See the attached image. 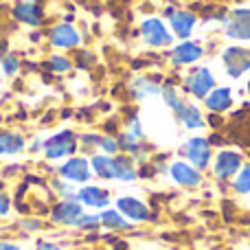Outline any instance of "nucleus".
<instances>
[{"label": "nucleus", "instance_id": "obj_5", "mask_svg": "<svg viewBox=\"0 0 250 250\" xmlns=\"http://www.w3.org/2000/svg\"><path fill=\"white\" fill-rule=\"evenodd\" d=\"M185 156L189 158V163L193 165L195 169H204L208 163H211V147H208V143L200 136L189 138V143L185 145Z\"/></svg>", "mask_w": 250, "mask_h": 250}, {"label": "nucleus", "instance_id": "obj_22", "mask_svg": "<svg viewBox=\"0 0 250 250\" xmlns=\"http://www.w3.org/2000/svg\"><path fill=\"white\" fill-rule=\"evenodd\" d=\"M141 141H143L141 121H138V119H132V123H129L127 132H125V136H123V147L129 151H136L138 145H141Z\"/></svg>", "mask_w": 250, "mask_h": 250}, {"label": "nucleus", "instance_id": "obj_10", "mask_svg": "<svg viewBox=\"0 0 250 250\" xmlns=\"http://www.w3.org/2000/svg\"><path fill=\"white\" fill-rule=\"evenodd\" d=\"M77 198H79V202H82V204L92 207V208H104V207H108V202H110V193H108V191L101 189V187H95V185L79 189Z\"/></svg>", "mask_w": 250, "mask_h": 250}, {"label": "nucleus", "instance_id": "obj_34", "mask_svg": "<svg viewBox=\"0 0 250 250\" xmlns=\"http://www.w3.org/2000/svg\"><path fill=\"white\" fill-rule=\"evenodd\" d=\"M248 92H250V82H248Z\"/></svg>", "mask_w": 250, "mask_h": 250}, {"label": "nucleus", "instance_id": "obj_32", "mask_svg": "<svg viewBox=\"0 0 250 250\" xmlns=\"http://www.w3.org/2000/svg\"><path fill=\"white\" fill-rule=\"evenodd\" d=\"M0 250H20L16 244H9V242H0Z\"/></svg>", "mask_w": 250, "mask_h": 250}, {"label": "nucleus", "instance_id": "obj_30", "mask_svg": "<svg viewBox=\"0 0 250 250\" xmlns=\"http://www.w3.org/2000/svg\"><path fill=\"white\" fill-rule=\"evenodd\" d=\"M9 213V198L4 193H0V215H7Z\"/></svg>", "mask_w": 250, "mask_h": 250}, {"label": "nucleus", "instance_id": "obj_14", "mask_svg": "<svg viewBox=\"0 0 250 250\" xmlns=\"http://www.w3.org/2000/svg\"><path fill=\"white\" fill-rule=\"evenodd\" d=\"M51 42L60 48H68V46H77L79 44V33L73 29L70 24H60L51 31Z\"/></svg>", "mask_w": 250, "mask_h": 250}, {"label": "nucleus", "instance_id": "obj_21", "mask_svg": "<svg viewBox=\"0 0 250 250\" xmlns=\"http://www.w3.org/2000/svg\"><path fill=\"white\" fill-rule=\"evenodd\" d=\"M24 149V141L22 136L18 134H0V156H13V154H20Z\"/></svg>", "mask_w": 250, "mask_h": 250}, {"label": "nucleus", "instance_id": "obj_16", "mask_svg": "<svg viewBox=\"0 0 250 250\" xmlns=\"http://www.w3.org/2000/svg\"><path fill=\"white\" fill-rule=\"evenodd\" d=\"M230 104H233V95H230L229 88H215L207 97V105L213 112H224V110L230 108Z\"/></svg>", "mask_w": 250, "mask_h": 250}, {"label": "nucleus", "instance_id": "obj_3", "mask_svg": "<svg viewBox=\"0 0 250 250\" xmlns=\"http://www.w3.org/2000/svg\"><path fill=\"white\" fill-rule=\"evenodd\" d=\"M222 62H224V66H226V73L235 79L242 77V75L250 68V55H248L246 48H242V46L226 48L224 55H222Z\"/></svg>", "mask_w": 250, "mask_h": 250}, {"label": "nucleus", "instance_id": "obj_2", "mask_svg": "<svg viewBox=\"0 0 250 250\" xmlns=\"http://www.w3.org/2000/svg\"><path fill=\"white\" fill-rule=\"evenodd\" d=\"M77 147V138H75L73 132H60L55 134L53 138H48L46 145H44V151L51 160H60V158H66L70 156Z\"/></svg>", "mask_w": 250, "mask_h": 250}, {"label": "nucleus", "instance_id": "obj_15", "mask_svg": "<svg viewBox=\"0 0 250 250\" xmlns=\"http://www.w3.org/2000/svg\"><path fill=\"white\" fill-rule=\"evenodd\" d=\"M90 167L104 180H114L117 178V165H114V158H110V156H92Z\"/></svg>", "mask_w": 250, "mask_h": 250}, {"label": "nucleus", "instance_id": "obj_29", "mask_svg": "<svg viewBox=\"0 0 250 250\" xmlns=\"http://www.w3.org/2000/svg\"><path fill=\"white\" fill-rule=\"evenodd\" d=\"M99 222H101V217H97V215H92V217L82 215V220L77 222V226H82V229H92V226H97Z\"/></svg>", "mask_w": 250, "mask_h": 250}, {"label": "nucleus", "instance_id": "obj_17", "mask_svg": "<svg viewBox=\"0 0 250 250\" xmlns=\"http://www.w3.org/2000/svg\"><path fill=\"white\" fill-rule=\"evenodd\" d=\"M171 26L178 38H189L195 26V16H191V13H187V11H176L171 16Z\"/></svg>", "mask_w": 250, "mask_h": 250}, {"label": "nucleus", "instance_id": "obj_18", "mask_svg": "<svg viewBox=\"0 0 250 250\" xmlns=\"http://www.w3.org/2000/svg\"><path fill=\"white\" fill-rule=\"evenodd\" d=\"M13 13H16L18 20L26 22V24H40V22H42V11H40V7L35 2H20V4H16Z\"/></svg>", "mask_w": 250, "mask_h": 250}, {"label": "nucleus", "instance_id": "obj_23", "mask_svg": "<svg viewBox=\"0 0 250 250\" xmlns=\"http://www.w3.org/2000/svg\"><path fill=\"white\" fill-rule=\"evenodd\" d=\"M99 217H101V224H105L108 229H114V230H123L129 226L119 211H104Z\"/></svg>", "mask_w": 250, "mask_h": 250}, {"label": "nucleus", "instance_id": "obj_6", "mask_svg": "<svg viewBox=\"0 0 250 250\" xmlns=\"http://www.w3.org/2000/svg\"><path fill=\"white\" fill-rule=\"evenodd\" d=\"M239 167H242V156L237 154V151H220L215 158V165H213V171H215V176L220 178V180H226V178L235 176V173L239 171Z\"/></svg>", "mask_w": 250, "mask_h": 250}, {"label": "nucleus", "instance_id": "obj_1", "mask_svg": "<svg viewBox=\"0 0 250 250\" xmlns=\"http://www.w3.org/2000/svg\"><path fill=\"white\" fill-rule=\"evenodd\" d=\"M224 33L230 40L248 42L250 40V9H235L224 18Z\"/></svg>", "mask_w": 250, "mask_h": 250}, {"label": "nucleus", "instance_id": "obj_19", "mask_svg": "<svg viewBox=\"0 0 250 250\" xmlns=\"http://www.w3.org/2000/svg\"><path fill=\"white\" fill-rule=\"evenodd\" d=\"M202 57V48L198 44H191V42H185L173 51V62L176 64H193L195 60Z\"/></svg>", "mask_w": 250, "mask_h": 250}, {"label": "nucleus", "instance_id": "obj_27", "mask_svg": "<svg viewBox=\"0 0 250 250\" xmlns=\"http://www.w3.org/2000/svg\"><path fill=\"white\" fill-rule=\"evenodd\" d=\"M18 66H20V64H18V60H16L13 55L2 57V68H4V73H7V75H13V73H16Z\"/></svg>", "mask_w": 250, "mask_h": 250}, {"label": "nucleus", "instance_id": "obj_24", "mask_svg": "<svg viewBox=\"0 0 250 250\" xmlns=\"http://www.w3.org/2000/svg\"><path fill=\"white\" fill-rule=\"evenodd\" d=\"M114 165H117V178H119V180L132 182L134 178H136V173H134V169H132V165H129V160H125V158H114Z\"/></svg>", "mask_w": 250, "mask_h": 250}, {"label": "nucleus", "instance_id": "obj_9", "mask_svg": "<svg viewBox=\"0 0 250 250\" xmlns=\"http://www.w3.org/2000/svg\"><path fill=\"white\" fill-rule=\"evenodd\" d=\"M60 173L70 182H86L90 178V163L86 158H70L60 169Z\"/></svg>", "mask_w": 250, "mask_h": 250}, {"label": "nucleus", "instance_id": "obj_28", "mask_svg": "<svg viewBox=\"0 0 250 250\" xmlns=\"http://www.w3.org/2000/svg\"><path fill=\"white\" fill-rule=\"evenodd\" d=\"M51 66H53L55 70H60V73H64V70H68V68H70V62L57 55V57H53V60H51Z\"/></svg>", "mask_w": 250, "mask_h": 250}, {"label": "nucleus", "instance_id": "obj_31", "mask_svg": "<svg viewBox=\"0 0 250 250\" xmlns=\"http://www.w3.org/2000/svg\"><path fill=\"white\" fill-rule=\"evenodd\" d=\"M35 250H60V248H57L55 244H48V242H40V244H38V248H35Z\"/></svg>", "mask_w": 250, "mask_h": 250}, {"label": "nucleus", "instance_id": "obj_7", "mask_svg": "<svg viewBox=\"0 0 250 250\" xmlns=\"http://www.w3.org/2000/svg\"><path fill=\"white\" fill-rule=\"evenodd\" d=\"M117 211L121 213L123 217L132 222H145L149 220V208L145 207V202L136 198H119L117 200Z\"/></svg>", "mask_w": 250, "mask_h": 250}, {"label": "nucleus", "instance_id": "obj_12", "mask_svg": "<svg viewBox=\"0 0 250 250\" xmlns=\"http://www.w3.org/2000/svg\"><path fill=\"white\" fill-rule=\"evenodd\" d=\"M171 178L182 187H195L200 182L198 169L187 165V163H173L171 165Z\"/></svg>", "mask_w": 250, "mask_h": 250}, {"label": "nucleus", "instance_id": "obj_20", "mask_svg": "<svg viewBox=\"0 0 250 250\" xmlns=\"http://www.w3.org/2000/svg\"><path fill=\"white\" fill-rule=\"evenodd\" d=\"M132 92L136 95V99H151V97L163 95V88L147 82V79H143V77H138L132 82Z\"/></svg>", "mask_w": 250, "mask_h": 250}, {"label": "nucleus", "instance_id": "obj_26", "mask_svg": "<svg viewBox=\"0 0 250 250\" xmlns=\"http://www.w3.org/2000/svg\"><path fill=\"white\" fill-rule=\"evenodd\" d=\"M97 145H99L101 149L105 151V154H114V151L119 149V145L112 141V138H101V136H99V138H97Z\"/></svg>", "mask_w": 250, "mask_h": 250}, {"label": "nucleus", "instance_id": "obj_33", "mask_svg": "<svg viewBox=\"0 0 250 250\" xmlns=\"http://www.w3.org/2000/svg\"><path fill=\"white\" fill-rule=\"evenodd\" d=\"M29 2H38V0H29Z\"/></svg>", "mask_w": 250, "mask_h": 250}, {"label": "nucleus", "instance_id": "obj_13", "mask_svg": "<svg viewBox=\"0 0 250 250\" xmlns=\"http://www.w3.org/2000/svg\"><path fill=\"white\" fill-rule=\"evenodd\" d=\"M173 112H176V117L180 119V121L185 123L189 129H200L204 125L200 110L195 108V105H191V104H185V101H180V104L176 105V110H173Z\"/></svg>", "mask_w": 250, "mask_h": 250}, {"label": "nucleus", "instance_id": "obj_11", "mask_svg": "<svg viewBox=\"0 0 250 250\" xmlns=\"http://www.w3.org/2000/svg\"><path fill=\"white\" fill-rule=\"evenodd\" d=\"M215 86V77L208 68H198L189 79V88L195 97H208V92Z\"/></svg>", "mask_w": 250, "mask_h": 250}, {"label": "nucleus", "instance_id": "obj_8", "mask_svg": "<svg viewBox=\"0 0 250 250\" xmlns=\"http://www.w3.org/2000/svg\"><path fill=\"white\" fill-rule=\"evenodd\" d=\"M83 215V208L79 202H75V200H66V202H60L55 208H53V220L57 222V224H75L77 226V222L82 220Z\"/></svg>", "mask_w": 250, "mask_h": 250}, {"label": "nucleus", "instance_id": "obj_25", "mask_svg": "<svg viewBox=\"0 0 250 250\" xmlns=\"http://www.w3.org/2000/svg\"><path fill=\"white\" fill-rule=\"evenodd\" d=\"M235 189L239 191V193H248L250 191V165L242 169V173L237 176V180H235Z\"/></svg>", "mask_w": 250, "mask_h": 250}, {"label": "nucleus", "instance_id": "obj_4", "mask_svg": "<svg viewBox=\"0 0 250 250\" xmlns=\"http://www.w3.org/2000/svg\"><path fill=\"white\" fill-rule=\"evenodd\" d=\"M141 33H143V40H145L149 46H169L173 40L171 33L167 31V26L160 20H156V18H149V20L143 22Z\"/></svg>", "mask_w": 250, "mask_h": 250}]
</instances>
